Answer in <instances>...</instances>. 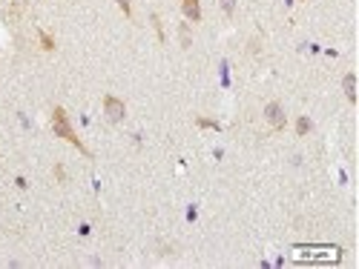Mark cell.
Here are the masks:
<instances>
[{"label":"cell","mask_w":359,"mask_h":269,"mask_svg":"<svg viewBox=\"0 0 359 269\" xmlns=\"http://www.w3.org/2000/svg\"><path fill=\"white\" fill-rule=\"evenodd\" d=\"M52 126H55V135H58V138H64V141H69L72 146H78V152H84V155H89V149H86V146L81 143V138H78V135L72 132V126H69V120H66V112L61 109V106H58V109L52 112Z\"/></svg>","instance_id":"cell-1"},{"label":"cell","mask_w":359,"mask_h":269,"mask_svg":"<svg viewBox=\"0 0 359 269\" xmlns=\"http://www.w3.org/2000/svg\"><path fill=\"white\" fill-rule=\"evenodd\" d=\"M103 112H106V118L112 120V123H118V120H124V100H118V97H112V95H106L103 97Z\"/></svg>","instance_id":"cell-2"},{"label":"cell","mask_w":359,"mask_h":269,"mask_svg":"<svg viewBox=\"0 0 359 269\" xmlns=\"http://www.w3.org/2000/svg\"><path fill=\"white\" fill-rule=\"evenodd\" d=\"M264 115H267V120H270L276 129L285 126V109H282L279 103H267V106H264Z\"/></svg>","instance_id":"cell-3"},{"label":"cell","mask_w":359,"mask_h":269,"mask_svg":"<svg viewBox=\"0 0 359 269\" xmlns=\"http://www.w3.org/2000/svg\"><path fill=\"white\" fill-rule=\"evenodd\" d=\"M181 6H184V15H187L190 20H201V6H198V0H181Z\"/></svg>","instance_id":"cell-4"},{"label":"cell","mask_w":359,"mask_h":269,"mask_svg":"<svg viewBox=\"0 0 359 269\" xmlns=\"http://www.w3.org/2000/svg\"><path fill=\"white\" fill-rule=\"evenodd\" d=\"M342 86H345V95H348V100H357V78H354V75H345Z\"/></svg>","instance_id":"cell-5"},{"label":"cell","mask_w":359,"mask_h":269,"mask_svg":"<svg viewBox=\"0 0 359 269\" xmlns=\"http://www.w3.org/2000/svg\"><path fill=\"white\" fill-rule=\"evenodd\" d=\"M40 43H43V49H46V52H52V49H55V40H52L46 32H40Z\"/></svg>","instance_id":"cell-6"},{"label":"cell","mask_w":359,"mask_h":269,"mask_svg":"<svg viewBox=\"0 0 359 269\" xmlns=\"http://www.w3.org/2000/svg\"><path fill=\"white\" fill-rule=\"evenodd\" d=\"M296 132H299V135H305V132H310V120H308V118H302L299 123H296Z\"/></svg>","instance_id":"cell-7"},{"label":"cell","mask_w":359,"mask_h":269,"mask_svg":"<svg viewBox=\"0 0 359 269\" xmlns=\"http://www.w3.org/2000/svg\"><path fill=\"white\" fill-rule=\"evenodd\" d=\"M198 126H201V129H219L216 120H207V118H198Z\"/></svg>","instance_id":"cell-8"},{"label":"cell","mask_w":359,"mask_h":269,"mask_svg":"<svg viewBox=\"0 0 359 269\" xmlns=\"http://www.w3.org/2000/svg\"><path fill=\"white\" fill-rule=\"evenodd\" d=\"M222 9H224L227 15H233V9H236V0H222Z\"/></svg>","instance_id":"cell-9"},{"label":"cell","mask_w":359,"mask_h":269,"mask_svg":"<svg viewBox=\"0 0 359 269\" xmlns=\"http://www.w3.org/2000/svg\"><path fill=\"white\" fill-rule=\"evenodd\" d=\"M153 23H155V32H158V40H164V29H161V20H158V15H153Z\"/></svg>","instance_id":"cell-10"},{"label":"cell","mask_w":359,"mask_h":269,"mask_svg":"<svg viewBox=\"0 0 359 269\" xmlns=\"http://www.w3.org/2000/svg\"><path fill=\"white\" fill-rule=\"evenodd\" d=\"M118 6H121V12H124L127 17L132 15V9H130V0H118Z\"/></svg>","instance_id":"cell-11"}]
</instances>
